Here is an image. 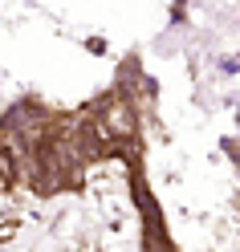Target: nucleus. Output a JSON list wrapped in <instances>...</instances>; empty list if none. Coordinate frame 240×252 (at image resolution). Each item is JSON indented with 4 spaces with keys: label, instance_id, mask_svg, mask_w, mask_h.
<instances>
[{
    "label": "nucleus",
    "instance_id": "1",
    "mask_svg": "<svg viewBox=\"0 0 240 252\" xmlns=\"http://www.w3.org/2000/svg\"><path fill=\"white\" fill-rule=\"evenodd\" d=\"M131 134H135V114H131V106H126L122 98L106 102V106H102V114L90 122V143H94V151L122 147Z\"/></svg>",
    "mask_w": 240,
    "mask_h": 252
}]
</instances>
